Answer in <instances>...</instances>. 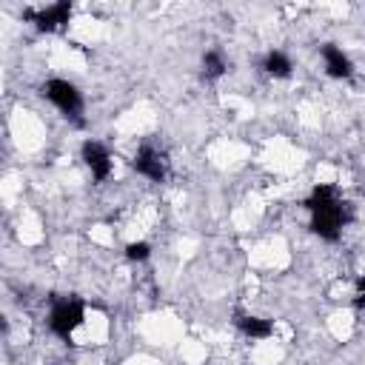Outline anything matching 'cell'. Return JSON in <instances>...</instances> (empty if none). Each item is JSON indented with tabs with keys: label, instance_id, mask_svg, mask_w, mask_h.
I'll list each match as a JSON object with an SVG mask.
<instances>
[{
	"label": "cell",
	"instance_id": "1",
	"mask_svg": "<svg viewBox=\"0 0 365 365\" xmlns=\"http://www.w3.org/2000/svg\"><path fill=\"white\" fill-rule=\"evenodd\" d=\"M302 205L311 214V231L325 242H336L342 228L354 220L348 200H342L334 185H314Z\"/></svg>",
	"mask_w": 365,
	"mask_h": 365
},
{
	"label": "cell",
	"instance_id": "12",
	"mask_svg": "<svg viewBox=\"0 0 365 365\" xmlns=\"http://www.w3.org/2000/svg\"><path fill=\"white\" fill-rule=\"evenodd\" d=\"M354 305H356L359 311H365V277L356 279V297H354Z\"/></svg>",
	"mask_w": 365,
	"mask_h": 365
},
{
	"label": "cell",
	"instance_id": "5",
	"mask_svg": "<svg viewBox=\"0 0 365 365\" xmlns=\"http://www.w3.org/2000/svg\"><path fill=\"white\" fill-rule=\"evenodd\" d=\"M131 168L137 174H143L145 180H151V182H165V177H168V154L160 151V148H154L151 143H143L134 151Z\"/></svg>",
	"mask_w": 365,
	"mask_h": 365
},
{
	"label": "cell",
	"instance_id": "9",
	"mask_svg": "<svg viewBox=\"0 0 365 365\" xmlns=\"http://www.w3.org/2000/svg\"><path fill=\"white\" fill-rule=\"evenodd\" d=\"M262 71H265L268 77H274V80H285V77H291L294 63H291V57H288L285 51L271 48V51H265V57H262Z\"/></svg>",
	"mask_w": 365,
	"mask_h": 365
},
{
	"label": "cell",
	"instance_id": "3",
	"mask_svg": "<svg viewBox=\"0 0 365 365\" xmlns=\"http://www.w3.org/2000/svg\"><path fill=\"white\" fill-rule=\"evenodd\" d=\"M83 319H86V305L77 297H60L48 311V328L60 339H68L83 325Z\"/></svg>",
	"mask_w": 365,
	"mask_h": 365
},
{
	"label": "cell",
	"instance_id": "11",
	"mask_svg": "<svg viewBox=\"0 0 365 365\" xmlns=\"http://www.w3.org/2000/svg\"><path fill=\"white\" fill-rule=\"evenodd\" d=\"M125 257H128L131 262H145V259L151 257V245H148V242H143V240L128 242V245H125Z\"/></svg>",
	"mask_w": 365,
	"mask_h": 365
},
{
	"label": "cell",
	"instance_id": "8",
	"mask_svg": "<svg viewBox=\"0 0 365 365\" xmlns=\"http://www.w3.org/2000/svg\"><path fill=\"white\" fill-rule=\"evenodd\" d=\"M234 325L240 334H245L248 339H268L274 334V325L257 314H248V311H234Z\"/></svg>",
	"mask_w": 365,
	"mask_h": 365
},
{
	"label": "cell",
	"instance_id": "7",
	"mask_svg": "<svg viewBox=\"0 0 365 365\" xmlns=\"http://www.w3.org/2000/svg\"><path fill=\"white\" fill-rule=\"evenodd\" d=\"M319 57H322V66H325V74L334 77V80H348L354 74V63L351 57L336 46V43H322L319 46Z\"/></svg>",
	"mask_w": 365,
	"mask_h": 365
},
{
	"label": "cell",
	"instance_id": "6",
	"mask_svg": "<svg viewBox=\"0 0 365 365\" xmlns=\"http://www.w3.org/2000/svg\"><path fill=\"white\" fill-rule=\"evenodd\" d=\"M80 157H83L86 168L91 171V177H94L97 182L108 180V174H111V151H108L100 140H86V143L80 145Z\"/></svg>",
	"mask_w": 365,
	"mask_h": 365
},
{
	"label": "cell",
	"instance_id": "10",
	"mask_svg": "<svg viewBox=\"0 0 365 365\" xmlns=\"http://www.w3.org/2000/svg\"><path fill=\"white\" fill-rule=\"evenodd\" d=\"M225 71H228L225 54H222L220 48H208V51L202 54V77H205V80H220Z\"/></svg>",
	"mask_w": 365,
	"mask_h": 365
},
{
	"label": "cell",
	"instance_id": "4",
	"mask_svg": "<svg viewBox=\"0 0 365 365\" xmlns=\"http://www.w3.org/2000/svg\"><path fill=\"white\" fill-rule=\"evenodd\" d=\"M71 11H74L71 0H60V3L43 6V9H26V11H23V17H26L29 23H34V29H37V31L51 34V31H63V29L68 26Z\"/></svg>",
	"mask_w": 365,
	"mask_h": 365
},
{
	"label": "cell",
	"instance_id": "2",
	"mask_svg": "<svg viewBox=\"0 0 365 365\" xmlns=\"http://www.w3.org/2000/svg\"><path fill=\"white\" fill-rule=\"evenodd\" d=\"M40 94H43L60 114H66L68 120H80V114H83V94H80V88H77L74 83H68V80H63V77H51V80H46V83L40 86Z\"/></svg>",
	"mask_w": 365,
	"mask_h": 365
}]
</instances>
